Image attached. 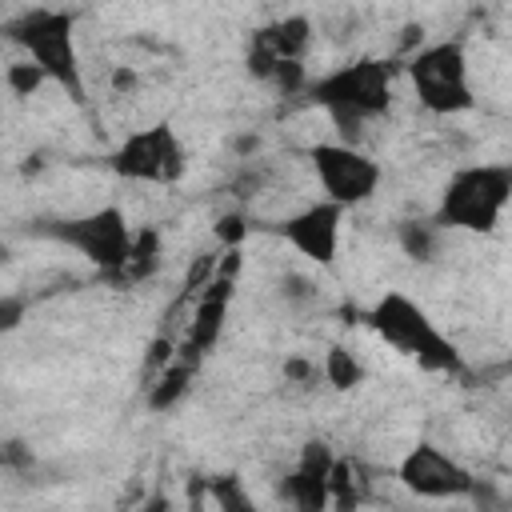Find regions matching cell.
<instances>
[{
	"instance_id": "52a82bcc",
	"label": "cell",
	"mask_w": 512,
	"mask_h": 512,
	"mask_svg": "<svg viewBox=\"0 0 512 512\" xmlns=\"http://www.w3.org/2000/svg\"><path fill=\"white\" fill-rule=\"evenodd\" d=\"M112 176L124 184H144V188H176L188 172V148L180 132L168 120L144 124L128 132L112 152H108Z\"/></svg>"
},
{
	"instance_id": "3957f363",
	"label": "cell",
	"mask_w": 512,
	"mask_h": 512,
	"mask_svg": "<svg viewBox=\"0 0 512 512\" xmlns=\"http://www.w3.org/2000/svg\"><path fill=\"white\" fill-rule=\"evenodd\" d=\"M512 204V164L504 160H476L448 172L436 212L428 216L440 232H472L488 236L500 228Z\"/></svg>"
},
{
	"instance_id": "8992f818",
	"label": "cell",
	"mask_w": 512,
	"mask_h": 512,
	"mask_svg": "<svg viewBox=\"0 0 512 512\" xmlns=\"http://www.w3.org/2000/svg\"><path fill=\"white\" fill-rule=\"evenodd\" d=\"M36 232L72 248L100 276H108L116 284L128 268V252H132V236H136L128 212L120 204H100V208H88V212H76V216L44 220V224H36Z\"/></svg>"
},
{
	"instance_id": "9a60e30c",
	"label": "cell",
	"mask_w": 512,
	"mask_h": 512,
	"mask_svg": "<svg viewBox=\"0 0 512 512\" xmlns=\"http://www.w3.org/2000/svg\"><path fill=\"white\" fill-rule=\"evenodd\" d=\"M316 372L324 376V384H328L332 392H356V388L368 380L364 360H360L348 344H328V352H324V360L316 364Z\"/></svg>"
},
{
	"instance_id": "277c9868",
	"label": "cell",
	"mask_w": 512,
	"mask_h": 512,
	"mask_svg": "<svg viewBox=\"0 0 512 512\" xmlns=\"http://www.w3.org/2000/svg\"><path fill=\"white\" fill-rule=\"evenodd\" d=\"M364 324L376 340H384L400 356H412L424 372H452L456 376L464 368L460 348L440 332V324L428 316V308L400 288L380 292L364 308Z\"/></svg>"
},
{
	"instance_id": "5bb4252c",
	"label": "cell",
	"mask_w": 512,
	"mask_h": 512,
	"mask_svg": "<svg viewBox=\"0 0 512 512\" xmlns=\"http://www.w3.org/2000/svg\"><path fill=\"white\" fill-rule=\"evenodd\" d=\"M196 364H200V360L176 352V356L160 368L156 384L148 388V408H152V412H168V408H176V404L188 396V384H192V376H196Z\"/></svg>"
},
{
	"instance_id": "30bf717a",
	"label": "cell",
	"mask_w": 512,
	"mask_h": 512,
	"mask_svg": "<svg viewBox=\"0 0 512 512\" xmlns=\"http://www.w3.org/2000/svg\"><path fill=\"white\" fill-rule=\"evenodd\" d=\"M344 208L328 204V200H308L296 212L280 216L272 224V232L308 264L316 268H332L340 256V236H344Z\"/></svg>"
},
{
	"instance_id": "6da1fadb",
	"label": "cell",
	"mask_w": 512,
	"mask_h": 512,
	"mask_svg": "<svg viewBox=\"0 0 512 512\" xmlns=\"http://www.w3.org/2000/svg\"><path fill=\"white\" fill-rule=\"evenodd\" d=\"M396 72L400 64L388 56H352L320 76H308L300 96L328 116L340 144L364 148L368 128L392 112Z\"/></svg>"
},
{
	"instance_id": "7c38bea8",
	"label": "cell",
	"mask_w": 512,
	"mask_h": 512,
	"mask_svg": "<svg viewBox=\"0 0 512 512\" xmlns=\"http://www.w3.org/2000/svg\"><path fill=\"white\" fill-rule=\"evenodd\" d=\"M336 452L324 440H304L296 464L280 480V496L292 512H328V472Z\"/></svg>"
},
{
	"instance_id": "7a4b0ae2",
	"label": "cell",
	"mask_w": 512,
	"mask_h": 512,
	"mask_svg": "<svg viewBox=\"0 0 512 512\" xmlns=\"http://www.w3.org/2000/svg\"><path fill=\"white\" fill-rule=\"evenodd\" d=\"M0 36L20 48L24 60H32L48 84H56L72 104L88 100L84 60L76 44V12L68 8H24L8 24H0Z\"/></svg>"
},
{
	"instance_id": "9c48e42d",
	"label": "cell",
	"mask_w": 512,
	"mask_h": 512,
	"mask_svg": "<svg viewBox=\"0 0 512 512\" xmlns=\"http://www.w3.org/2000/svg\"><path fill=\"white\" fill-rule=\"evenodd\" d=\"M396 480L408 496L424 500V504H460L472 500L476 492V472L452 456L448 448H440L436 440H416L400 460H396Z\"/></svg>"
},
{
	"instance_id": "ac0fdd59",
	"label": "cell",
	"mask_w": 512,
	"mask_h": 512,
	"mask_svg": "<svg viewBox=\"0 0 512 512\" xmlns=\"http://www.w3.org/2000/svg\"><path fill=\"white\" fill-rule=\"evenodd\" d=\"M4 84H8V92L12 96H32V92H40L48 80H44V72L32 64V60H12L8 68H4Z\"/></svg>"
},
{
	"instance_id": "ffe728a7",
	"label": "cell",
	"mask_w": 512,
	"mask_h": 512,
	"mask_svg": "<svg viewBox=\"0 0 512 512\" xmlns=\"http://www.w3.org/2000/svg\"><path fill=\"white\" fill-rule=\"evenodd\" d=\"M244 236H248V224H244V216H240V212H232V216H220V220H216V240H220V244L236 248Z\"/></svg>"
},
{
	"instance_id": "7402d4cb",
	"label": "cell",
	"mask_w": 512,
	"mask_h": 512,
	"mask_svg": "<svg viewBox=\"0 0 512 512\" xmlns=\"http://www.w3.org/2000/svg\"><path fill=\"white\" fill-rule=\"evenodd\" d=\"M396 512H476V508H456V504H428V508H396Z\"/></svg>"
},
{
	"instance_id": "ba28073f",
	"label": "cell",
	"mask_w": 512,
	"mask_h": 512,
	"mask_svg": "<svg viewBox=\"0 0 512 512\" xmlns=\"http://www.w3.org/2000/svg\"><path fill=\"white\" fill-rule=\"evenodd\" d=\"M312 180L320 188V200L352 212L376 200L380 184H384V164L368 152V148H352L340 140H316L304 148Z\"/></svg>"
},
{
	"instance_id": "603a6c76",
	"label": "cell",
	"mask_w": 512,
	"mask_h": 512,
	"mask_svg": "<svg viewBox=\"0 0 512 512\" xmlns=\"http://www.w3.org/2000/svg\"><path fill=\"white\" fill-rule=\"evenodd\" d=\"M184 512H208V504H204V492H196L192 500H188V508Z\"/></svg>"
},
{
	"instance_id": "8fae6325",
	"label": "cell",
	"mask_w": 512,
	"mask_h": 512,
	"mask_svg": "<svg viewBox=\"0 0 512 512\" xmlns=\"http://www.w3.org/2000/svg\"><path fill=\"white\" fill-rule=\"evenodd\" d=\"M236 268H240V252L232 248L228 252V264H220L212 272V280L196 292L192 300V312H188V324H184V340H180V352L200 360L208 356L220 336H224V324H228V308H232V296H236Z\"/></svg>"
},
{
	"instance_id": "2e32d148",
	"label": "cell",
	"mask_w": 512,
	"mask_h": 512,
	"mask_svg": "<svg viewBox=\"0 0 512 512\" xmlns=\"http://www.w3.org/2000/svg\"><path fill=\"white\" fill-rule=\"evenodd\" d=\"M200 492H204L208 512H264L260 500L252 496V488H248L236 472H228V476H212Z\"/></svg>"
},
{
	"instance_id": "4fadbf2b",
	"label": "cell",
	"mask_w": 512,
	"mask_h": 512,
	"mask_svg": "<svg viewBox=\"0 0 512 512\" xmlns=\"http://www.w3.org/2000/svg\"><path fill=\"white\" fill-rule=\"evenodd\" d=\"M368 496V476L352 456H336L328 472V512H360Z\"/></svg>"
},
{
	"instance_id": "e0dca14e",
	"label": "cell",
	"mask_w": 512,
	"mask_h": 512,
	"mask_svg": "<svg viewBox=\"0 0 512 512\" xmlns=\"http://www.w3.org/2000/svg\"><path fill=\"white\" fill-rule=\"evenodd\" d=\"M444 236H448V232H440L432 220H404V224L396 228L400 252H404L408 260H416V264H432V260L440 256V248H444Z\"/></svg>"
},
{
	"instance_id": "5b68a950",
	"label": "cell",
	"mask_w": 512,
	"mask_h": 512,
	"mask_svg": "<svg viewBox=\"0 0 512 512\" xmlns=\"http://www.w3.org/2000/svg\"><path fill=\"white\" fill-rule=\"evenodd\" d=\"M400 72L412 84L416 104L428 116H460L476 108V88H472V60L464 40L444 36L412 48L400 64Z\"/></svg>"
},
{
	"instance_id": "44dd1931",
	"label": "cell",
	"mask_w": 512,
	"mask_h": 512,
	"mask_svg": "<svg viewBox=\"0 0 512 512\" xmlns=\"http://www.w3.org/2000/svg\"><path fill=\"white\" fill-rule=\"evenodd\" d=\"M132 512H172V496H168L164 488H152V492H148Z\"/></svg>"
},
{
	"instance_id": "d6986e66",
	"label": "cell",
	"mask_w": 512,
	"mask_h": 512,
	"mask_svg": "<svg viewBox=\"0 0 512 512\" xmlns=\"http://www.w3.org/2000/svg\"><path fill=\"white\" fill-rule=\"evenodd\" d=\"M24 312H28L24 296H0V340L24 324Z\"/></svg>"
}]
</instances>
